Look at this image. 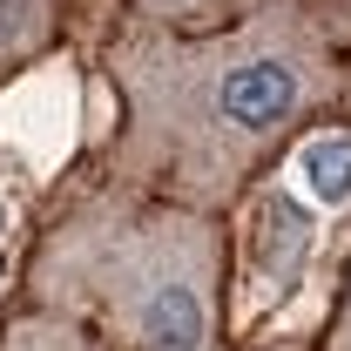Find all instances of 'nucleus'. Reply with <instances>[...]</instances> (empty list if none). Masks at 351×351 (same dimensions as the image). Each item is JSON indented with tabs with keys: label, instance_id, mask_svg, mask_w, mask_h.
<instances>
[{
	"label": "nucleus",
	"instance_id": "20e7f679",
	"mask_svg": "<svg viewBox=\"0 0 351 351\" xmlns=\"http://www.w3.org/2000/svg\"><path fill=\"white\" fill-rule=\"evenodd\" d=\"M270 0H122V27H142V34H217V27H237L250 21Z\"/></svg>",
	"mask_w": 351,
	"mask_h": 351
},
{
	"label": "nucleus",
	"instance_id": "f03ea898",
	"mask_svg": "<svg viewBox=\"0 0 351 351\" xmlns=\"http://www.w3.org/2000/svg\"><path fill=\"white\" fill-rule=\"evenodd\" d=\"M230 217L88 176L41 217L21 304L88 324L115 351H230Z\"/></svg>",
	"mask_w": 351,
	"mask_h": 351
},
{
	"label": "nucleus",
	"instance_id": "0eeeda50",
	"mask_svg": "<svg viewBox=\"0 0 351 351\" xmlns=\"http://www.w3.org/2000/svg\"><path fill=\"white\" fill-rule=\"evenodd\" d=\"M338 115H351V54L338 61Z\"/></svg>",
	"mask_w": 351,
	"mask_h": 351
},
{
	"label": "nucleus",
	"instance_id": "423d86ee",
	"mask_svg": "<svg viewBox=\"0 0 351 351\" xmlns=\"http://www.w3.org/2000/svg\"><path fill=\"white\" fill-rule=\"evenodd\" d=\"M311 351H351V257L338 270V298H331V317H324V331H317Z\"/></svg>",
	"mask_w": 351,
	"mask_h": 351
},
{
	"label": "nucleus",
	"instance_id": "39448f33",
	"mask_svg": "<svg viewBox=\"0 0 351 351\" xmlns=\"http://www.w3.org/2000/svg\"><path fill=\"white\" fill-rule=\"evenodd\" d=\"M0 351H115L108 338H95L88 324L61 317V311L41 304H14L0 317Z\"/></svg>",
	"mask_w": 351,
	"mask_h": 351
},
{
	"label": "nucleus",
	"instance_id": "7ed1b4c3",
	"mask_svg": "<svg viewBox=\"0 0 351 351\" xmlns=\"http://www.w3.org/2000/svg\"><path fill=\"white\" fill-rule=\"evenodd\" d=\"M68 7L75 0H0V88L61 47Z\"/></svg>",
	"mask_w": 351,
	"mask_h": 351
},
{
	"label": "nucleus",
	"instance_id": "f257e3e1",
	"mask_svg": "<svg viewBox=\"0 0 351 351\" xmlns=\"http://www.w3.org/2000/svg\"><path fill=\"white\" fill-rule=\"evenodd\" d=\"M338 61L311 0H270L217 34L122 27L101 54L115 129L95 176L230 217L250 182L338 108Z\"/></svg>",
	"mask_w": 351,
	"mask_h": 351
}]
</instances>
